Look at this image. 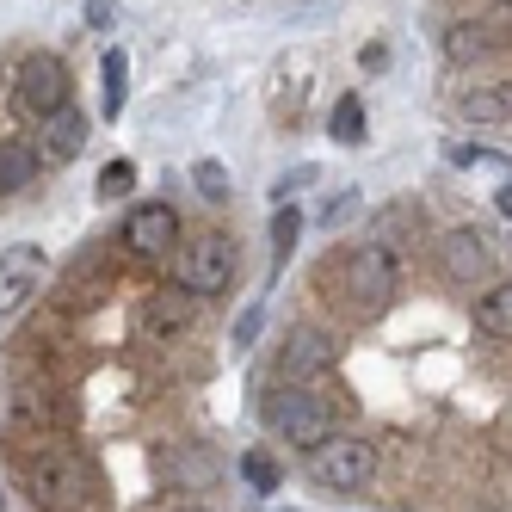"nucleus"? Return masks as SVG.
<instances>
[{"label":"nucleus","mask_w":512,"mask_h":512,"mask_svg":"<svg viewBox=\"0 0 512 512\" xmlns=\"http://www.w3.org/2000/svg\"><path fill=\"white\" fill-rule=\"evenodd\" d=\"M266 426L284 438V445H303V451H315V445H327L340 426H334V401H327L315 383H284L272 401H266Z\"/></svg>","instance_id":"1"},{"label":"nucleus","mask_w":512,"mask_h":512,"mask_svg":"<svg viewBox=\"0 0 512 512\" xmlns=\"http://www.w3.org/2000/svg\"><path fill=\"white\" fill-rule=\"evenodd\" d=\"M25 494L31 506H44V512H68V506H81L87 500V463L75 445H44V451H31L25 457Z\"/></svg>","instance_id":"2"},{"label":"nucleus","mask_w":512,"mask_h":512,"mask_svg":"<svg viewBox=\"0 0 512 512\" xmlns=\"http://www.w3.org/2000/svg\"><path fill=\"white\" fill-rule=\"evenodd\" d=\"M395 284H401V266H395V253L383 241H364L346 253V266H340V297L358 309V315H383L395 303Z\"/></svg>","instance_id":"3"},{"label":"nucleus","mask_w":512,"mask_h":512,"mask_svg":"<svg viewBox=\"0 0 512 512\" xmlns=\"http://www.w3.org/2000/svg\"><path fill=\"white\" fill-rule=\"evenodd\" d=\"M173 272H179V284H186L192 297H223L229 278H235V247L223 235H198L192 247H179Z\"/></svg>","instance_id":"4"},{"label":"nucleus","mask_w":512,"mask_h":512,"mask_svg":"<svg viewBox=\"0 0 512 512\" xmlns=\"http://www.w3.org/2000/svg\"><path fill=\"white\" fill-rule=\"evenodd\" d=\"M309 457H315V482L334 488V494H358L364 482H371V469H377L371 445H364V438H352V432H334V438H327V445H315Z\"/></svg>","instance_id":"5"},{"label":"nucleus","mask_w":512,"mask_h":512,"mask_svg":"<svg viewBox=\"0 0 512 512\" xmlns=\"http://www.w3.org/2000/svg\"><path fill=\"white\" fill-rule=\"evenodd\" d=\"M13 99L25 105L31 118H50V112H62V105H68V68H62L50 50L25 56V62H19V75H13Z\"/></svg>","instance_id":"6"},{"label":"nucleus","mask_w":512,"mask_h":512,"mask_svg":"<svg viewBox=\"0 0 512 512\" xmlns=\"http://www.w3.org/2000/svg\"><path fill=\"white\" fill-rule=\"evenodd\" d=\"M44 278H50L44 247H31V241L7 247V253H0V315H19V309H31V297L44 290Z\"/></svg>","instance_id":"7"},{"label":"nucleus","mask_w":512,"mask_h":512,"mask_svg":"<svg viewBox=\"0 0 512 512\" xmlns=\"http://www.w3.org/2000/svg\"><path fill=\"white\" fill-rule=\"evenodd\" d=\"M438 266H445L451 284H488L494 253H488V241L475 235V229H451L445 241H438Z\"/></svg>","instance_id":"8"},{"label":"nucleus","mask_w":512,"mask_h":512,"mask_svg":"<svg viewBox=\"0 0 512 512\" xmlns=\"http://www.w3.org/2000/svg\"><path fill=\"white\" fill-rule=\"evenodd\" d=\"M192 321H198V297L186 284L155 290V297L142 303V334H149V340H173V334H186Z\"/></svg>","instance_id":"9"},{"label":"nucleus","mask_w":512,"mask_h":512,"mask_svg":"<svg viewBox=\"0 0 512 512\" xmlns=\"http://www.w3.org/2000/svg\"><path fill=\"white\" fill-rule=\"evenodd\" d=\"M173 241H179V216H173L167 204L130 210V223H124V247H130V253H142V260H161Z\"/></svg>","instance_id":"10"},{"label":"nucleus","mask_w":512,"mask_h":512,"mask_svg":"<svg viewBox=\"0 0 512 512\" xmlns=\"http://www.w3.org/2000/svg\"><path fill=\"white\" fill-rule=\"evenodd\" d=\"M334 340L327 334H309V327H297V334H290V346H284V377L290 383H315L321 371H334Z\"/></svg>","instance_id":"11"},{"label":"nucleus","mask_w":512,"mask_h":512,"mask_svg":"<svg viewBox=\"0 0 512 512\" xmlns=\"http://www.w3.org/2000/svg\"><path fill=\"white\" fill-rule=\"evenodd\" d=\"M81 149H87V118L75 112V99H68L62 112L44 118V155H50V161H75Z\"/></svg>","instance_id":"12"},{"label":"nucleus","mask_w":512,"mask_h":512,"mask_svg":"<svg viewBox=\"0 0 512 512\" xmlns=\"http://www.w3.org/2000/svg\"><path fill=\"white\" fill-rule=\"evenodd\" d=\"M31 173H38V149H31V142H0V198L25 192Z\"/></svg>","instance_id":"13"},{"label":"nucleus","mask_w":512,"mask_h":512,"mask_svg":"<svg viewBox=\"0 0 512 512\" xmlns=\"http://www.w3.org/2000/svg\"><path fill=\"white\" fill-rule=\"evenodd\" d=\"M475 327L482 334H512V284H488L482 297H475Z\"/></svg>","instance_id":"14"},{"label":"nucleus","mask_w":512,"mask_h":512,"mask_svg":"<svg viewBox=\"0 0 512 512\" xmlns=\"http://www.w3.org/2000/svg\"><path fill=\"white\" fill-rule=\"evenodd\" d=\"M99 75H105V118H118L124 105H130V56L124 50H105Z\"/></svg>","instance_id":"15"},{"label":"nucleus","mask_w":512,"mask_h":512,"mask_svg":"<svg viewBox=\"0 0 512 512\" xmlns=\"http://www.w3.org/2000/svg\"><path fill=\"white\" fill-rule=\"evenodd\" d=\"M488 50H494V31L488 25H451L445 31V56L451 62H482Z\"/></svg>","instance_id":"16"},{"label":"nucleus","mask_w":512,"mask_h":512,"mask_svg":"<svg viewBox=\"0 0 512 512\" xmlns=\"http://www.w3.org/2000/svg\"><path fill=\"white\" fill-rule=\"evenodd\" d=\"M327 136L334 142H364V99H340L334 118H327Z\"/></svg>","instance_id":"17"},{"label":"nucleus","mask_w":512,"mask_h":512,"mask_svg":"<svg viewBox=\"0 0 512 512\" xmlns=\"http://www.w3.org/2000/svg\"><path fill=\"white\" fill-rule=\"evenodd\" d=\"M297 235H303V216L290 210V204H278V216H272V260H278V266L290 260V247H297Z\"/></svg>","instance_id":"18"},{"label":"nucleus","mask_w":512,"mask_h":512,"mask_svg":"<svg viewBox=\"0 0 512 512\" xmlns=\"http://www.w3.org/2000/svg\"><path fill=\"white\" fill-rule=\"evenodd\" d=\"M241 475H247V488H260V494H272V488L284 482L278 457H266V451H247V457H241Z\"/></svg>","instance_id":"19"},{"label":"nucleus","mask_w":512,"mask_h":512,"mask_svg":"<svg viewBox=\"0 0 512 512\" xmlns=\"http://www.w3.org/2000/svg\"><path fill=\"white\" fill-rule=\"evenodd\" d=\"M192 186H198L210 204H223V198H229V167H223V161H198V167H192Z\"/></svg>","instance_id":"20"},{"label":"nucleus","mask_w":512,"mask_h":512,"mask_svg":"<svg viewBox=\"0 0 512 512\" xmlns=\"http://www.w3.org/2000/svg\"><path fill=\"white\" fill-rule=\"evenodd\" d=\"M130 186H136V167L130 161H105L99 167V198H124Z\"/></svg>","instance_id":"21"},{"label":"nucleus","mask_w":512,"mask_h":512,"mask_svg":"<svg viewBox=\"0 0 512 512\" xmlns=\"http://www.w3.org/2000/svg\"><path fill=\"white\" fill-rule=\"evenodd\" d=\"M260 327H266V303H253V309L235 321V346H253V340H260Z\"/></svg>","instance_id":"22"},{"label":"nucleus","mask_w":512,"mask_h":512,"mask_svg":"<svg viewBox=\"0 0 512 512\" xmlns=\"http://www.w3.org/2000/svg\"><path fill=\"white\" fill-rule=\"evenodd\" d=\"M445 161H451V167H475V161H482V155H475L469 142H451V149H445Z\"/></svg>","instance_id":"23"},{"label":"nucleus","mask_w":512,"mask_h":512,"mask_svg":"<svg viewBox=\"0 0 512 512\" xmlns=\"http://www.w3.org/2000/svg\"><path fill=\"white\" fill-rule=\"evenodd\" d=\"M469 112H475V118H500V105H494V93H475Z\"/></svg>","instance_id":"24"},{"label":"nucleus","mask_w":512,"mask_h":512,"mask_svg":"<svg viewBox=\"0 0 512 512\" xmlns=\"http://www.w3.org/2000/svg\"><path fill=\"white\" fill-rule=\"evenodd\" d=\"M494 204H500V216H506V223H512V179H506V186L494 192Z\"/></svg>","instance_id":"25"},{"label":"nucleus","mask_w":512,"mask_h":512,"mask_svg":"<svg viewBox=\"0 0 512 512\" xmlns=\"http://www.w3.org/2000/svg\"><path fill=\"white\" fill-rule=\"evenodd\" d=\"M173 512H204V506H173Z\"/></svg>","instance_id":"26"},{"label":"nucleus","mask_w":512,"mask_h":512,"mask_svg":"<svg viewBox=\"0 0 512 512\" xmlns=\"http://www.w3.org/2000/svg\"><path fill=\"white\" fill-rule=\"evenodd\" d=\"M0 512H7V494H0Z\"/></svg>","instance_id":"27"},{"label":"nucleus","mask_w":512,"mask_h":512,"mask_svg":"<svg viewBox=\"0 0 512 512\" xmlns=\"http://www.w3.org/2000/svg\"><path fill=\"white\" fill-rule=\"evenodd\" d=\"M506 7H512V0H506Z\"/></svg>","instance_id":"28"}]
</instances>
